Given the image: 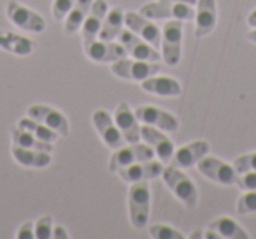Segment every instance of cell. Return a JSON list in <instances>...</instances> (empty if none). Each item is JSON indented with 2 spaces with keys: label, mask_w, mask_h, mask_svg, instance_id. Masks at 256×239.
I'll return each mask as SVG.
<instances>
[{
  "label": "cell",
  "mask_w": 256,
  "mask_h": 239,
  "mask_svg": "<svg viewBox=\"0 0 256 239\" xmlns=\"http://www.w3.org/2000/svg\"><path fill=\"white\" fill-rule=\"evenodd\" d=\"M151 190L148 181L130 183L128 188V216L137 230H144L150 221Z\"/></svg>",
  "instance_id": "obj_1"
},
{
  "label": "cell",
  "mask_w": 256,
  "mask_h": 239,
  "mask_svg": "<svg viewBox=\"0 0 256 239\" xmlns=\"http://www.w3.org/2000/svg\"><path fill=\"white\" fill-rule=\"evenodd\" d=\"M162 178H164L165 185L170 188V192L188 209H193L198 204V188L195 186V183H193V179L190 176H186L182 171H179V167H176V165L164 167Z\"/></svg>",
  "instance_id": "obj_2"
},
{
  "label": "cell",
  "mask_w": 256,
  "mask_h": 239,
  "mask_svg": "<svg viewBox=\"0 0 256 239\" xmlns=\"http://www.w3.org/2000/svg\"><path fill=\"white\" fill-rule=\"evenodd\" d=\"M139 13L150 20H181V22H190V20L195 18L193 6L168 2V0L148 2V4H144L140 8Z\"/></svg>",
  "instance_id": "obj_3"
},
{
  "label": "cell",
  "mask_w": 256,
  "mask_h": 239,
  "mask_svg": "<svg viewBox=\"0 0 256 239\" xmlns=\"http://www.w3.org/2000/svg\"><path fill=\"white\" fill-rule=\"evenodd\" d=\"M160 71L158 62H144V60H136V58H121L118 62H112L110 65V72L114 76L126 81H144V79L151 78Z\"/></svg>",
  "instance_id": "obj_4"
},
{
  "label": "cell",
  "mask_w": 256,
  "mask_h": 239,
  "mask_svg": "<svg viewBox=\"0 0 256 239\" xmlns=\"http://www.w3.org/2000/svg\"><path fill=\"white\" fill-rule=\"evenodd\" d=\"M182 23L181 20L167 22L162 30V58L168 65L176 67L182 55Z\"/></svg>",
  "instance_id": "obj_5"
},
{
  "label": "cell",
  "mask_w": 256,
  "mask_h": 239,
  "mask_svg": "<svg viewBox=\"0 0 256 239\" xmlns=\"http://www.w3.org/2000/svg\"><path fill=\"white\" fill-rule=\"evenodd\" d=\"M154 157V150L150 144L132 143L130 146H121L118 150L112 151L109 158V171L118 172L121 167H126L130 164H136V162H144L151 160Z\"/></svg>",
  "instance_id": "obj_6"
},
{
  "label": "cell",
  "mask_w": 256,
  "mask_h": 239,
  "mask_svg": "<svg viewBox=\"0 0 256 239\" xmlns=\"http://www.w3.org/2000/svg\"><path fill=\"white\" fill-rule=\"evenodd\" d=\"M198 171L206 176L207 179L210 181L218 183V185H235L237 183V178H238V172L235 171L234 165L226 164L223 162L221 158H216V157H204L198 160Z\"/></svg>",
  "instance_id": "obj_7"
},
{
  "label": "cell",
  "mask_w": 256,
  "mask_h": 239,
  "mask_svg": "<svg viewBox=\"0 0 256 239\" xmlns=\"http://www.w3.org/2000/svg\"><path fill=\"white\" fill-rule=\"evenodd\" d=\"M8 18L11 20L12 25L25 30V32L40 34L46 30V22H44L42 16L37 15L32 9L25 8L16 0H9L8 2Z\"/></svg>",
  "instance_id": "obj_8"
},
{
  "label": "cell",
  "mask_w": 256,
  "mask_h": 239,
  "mask_svg": "<svg viewBox=\"0 0 256 239\" xmlns=\"http://www.w3.org/2000/svg\"><path fill=\"white\" fill-rule=\"evenodd\" d=\"M118 43L124 48V51H126V55L130 58L144 62L160 60V53L156 51V48H153L148 41H144L142 37L134 34L132 30H121L120 36H118Z\"/></svg>",
  "instance_id": "obj_9"
},
{
  "label": "cell",
  "mask_w": 256,
  "mask_h": 239,
  "mask_svg": "<svg viewBox=\"0 0 256 239\" xmlns=\"http://www.w3.org/2000/svg\"><path fill=\"white\" fill-rule=\"evenodd\" d=\"M92 122L95 130L98 132L100 139L104 141L107 148L110 150H118V148L124 146V139L121 136V132L118 130L116 122H114V118L107 113L106 109H96L92 116Z\"/></svg>",
  "instance_id": "obj_10"
},
{
  "label": "cell",
  "mask_w": 256,
  "mask_h": 239,
  "mask_svg": "<svg viewBox=\"0 0 256 239\" xmlns=\"http://www.w3.org/2000/svg\"><path fill=\"white\" fill-rule=\"evenodd\" d=\"M136 116L144 125L156 127L164 132H178L179 122L172 113L165 109H160L156 106H139L136 109Z\"/></svg>",
  "instance_id": "obj_11"
},
{
  "label": "cell",
  "mask_w": 256,
  "mask_h": 239,
  "mask_svg": "<svg viewBox=\"0 0 256 239\" xmlns=\"http://www.w3.org/2000/svg\"><path fill=\"white\" fill-rule=\"evenodd\" d=\"M124 25L128 30H132L134 34H137L139 37H142L144 41L151 44L153 48H160L162 44V30L156 27V23L153 20L146 18L140 13H124Z\"/></svg>",
  "instance_id": "obj_12"
},
{
  "label": "cell",
  "mask_w": 256,
  "mask_h": 239,
  "mask_svg": "<svg viewBox=\"0 0 256 239\" xmlns=\"http://www.w3.org/2000/svg\"><path fill=\"white\" fill-rule=\"evenodd\" d=\"M140 139L153 148L154 155H156L162 162H165V164L172 162L176 146L170 141V137H168L164 130L156 129V127H151V125H144L142 123V125H140Z\"/></svg>",
  "instance_id": "obj_13"
},
{
  "label": "cell",
  "mask_w": 256,
  "mask_h": 239,
  "mask_svg": "<svg viewBox=\"0 0 256 239\" xmlns=\"http://www.w3.org/2000/svg\"><path fill=\"white\" fill-rule=\"evenodd\" d=\"M114 122H116L118 130L123 136L124 143L132 144L140 141V122L136 116V111L130 109L126 102H120L114 111Z\"/></svg>",
  "instance_id": "obj_14"
},
{
  "label": "cell",
  "mask_w": 256,
  "mask_h": 239,
  "mask_svg": "<svg viewBox=\"0 0 256 239\" xmlns=\"http://www.w3.org/2000/svg\"><path fill=\"white\" fill-rule=\"evenodd\" d=\"M28 116L37 120V122L44 123L46 127H50L51 130L60 134V137L68 136V120L64 113H60L58 109L50 106H44V104H36V106L28 107Z\"/></svg>",
  "instance_id": "obj_15"
},
{
  "label": "cell",
  "mask_w": 256,
  "mask_h": 239,
  "mask_svg": "<svg viewBox=\"0 0 256 239\" xmlns=\"http://www.w3.org/2000/svg\"><path fill=\"white\" fill-rule=\"evenodd\" d=\"M164 172V162L156 160H144V162H136V164H130L126 167H121L118 171L120 178L126 183H137V181H150L158 176H162Z\"/></svg>",
  "instance_id": "obj_16"
},
{
  "label": "cell",
  "mask_w": 256,
  "mask_h": 239,
  "mask_svg": "<svg viewBox=\"0 0 256 239\" xmlns=\"http://www.w3.org/2000/svg\"><path fill=\"white\" fill-rule=\"evenodd\" d=\"M107 11H109V6H107L106 0H93L92 9L86 15V20L81 25V36H82V48L90 46L95 39H98L100 27L104 23Z\"/></svg>",
  "instance_id": "obj_17"
},
{
  "label": "cell",
  "mask_w": 256,
  "mask_h": 239,
  "mask_svg": "<svg viewBox=\"0 0 256 239\" xmlns=\"http://www.w3.org/2000/svg\"><path fill=\"white\" fill-rule=\"evenodd\" d=\"M84 55L90 60L98 62V64H112V62H118L121 58L128 57L124 48L120 43L102 39H95L90 46H86Z\"/></svg>",
  "instance_id": "obj_18"
},
{
  "label": "cell",
  "mask_w": 256,
  "mask_h": 239,
  "mask_svg": "<svg viewBox=\"0 0 256 239\" xmlns=\"http://www.w3.org/2000/svg\"><path fill=\"white\" fill-rule=\"evenodd\" d=\"M207 239H249V234L234 220V218L221 216L209 223L207 232L204 234Z\"/></svg>",
  "instance_id": "obj_19"
},
{
  "label": "cell",
  "mask_w": 256,
  "mask_h": 239,
  "mask_svg": "<svg viewBox=\"0 0 256 239\" xmlns=\"http://www.w3.org/2000/svg\"><path fill=\"white\" fill-rule=\"evenodd\" d=\"M209 143L204 139L193 141V143L186 144V146H181L179 150L174 151V157H172V165L179 169H188L193 167V165L198 164L200 158H204L207 153H209Z\"/></svg>",
  "instance_id": "obj_20"
},
{
  "label": "cell",
  "mask_w": 256,
  "mask_h": 239,
  "mask_svg": "<svg viewBox=\"0 0 256 239\" xmlns=\"http://www.w3.org/2000/svg\"><path fill=\"white\" fill-rule=\"evenodd\" d=\"M196 13H195V36L206 37L216 29L218 23V9L216 0H196Z\"/></svg>",
  "instance_id": "obj_21"
},
{
  "label": "cell",
  "mask_w": 256,
  "mask_h": 239,
  "mask_svg": "<svg viewBox=\"0 0 256 239\" xmlns=\"http://www.w3.org/2000/svg\"><path fill=\"white\" fill-rule=\"evenodd\" d=\"M142 90H146L148 93H153L158 97H179L181 95V85L178 79L168 78V76H151V78L140 81Z\"/></svg>",
  "instance_id": "obj_22"
},
{
  "label": "cell",
  "mask_w": 256,
  "mask_h": 239,
  "mask_svg": "<svg viewBox=\"0 0 256 239\" xmlns=\"http://www.w3.org/2000/svg\"><path fill=\"white\" fill-rule=\"evenodd\" d=\"M11 155L20 165L23 167H32V169H42L51 164V155L50 151L42 150H30V148H22L12 144Z\"/></svg>",
  "instance_id": "obj_23"
},
{
  "label": "cell",
  "mask_w": 256,
  "mask_h": 239,
  "mask_svg": "<svg viewBox=\"0 0 256 239\" xmlns=\"http://www.w3.org/2000/svg\"><path fill=\"white\" fill-rule=\"evenodd\" d=\"M0 48L8 53H12L16 57H26L32 55L36 50V43L30 41L28 37L20 36L14 32H2L0 30Z\"/></svg>",
  "instance_id": "obj_24"
},
{
  "label": "cell",
  "mask_w": 256,
  "mask_h": 239,
  "mask_svg": "<svg viewBox=\"0 0 256 239\" xmlns=\"http://www.w3.org/2000/svg\"><path fill=\"white\" fill-rule=\"evenodd\" d=\"M124 25V11L121 8H112L107 11L104 23L100 27L98 32V39L102 41H114L118 39L120 32L123 30Z\"/></svg>",
  "instance_id": "obj_25"
},
{
  "label": "cell",
  "mask_w": 256,
  "mask_h": 239,
  "mask_svg": "<svg viewBox=\"0 0 256 239\" xmlns=\"http://www.w3.org/2000/svg\"><path fill=\"white\" fill-rule=\"evenodd\" d=\"M92 4L93 0H76V4L72 6L68 15L65 16V32L74 34L81 29L82 22L86 20V15L92 9Z\"/></svg>",
  "instance_id": "obj_26"
},
{
  "label": "cell",
  "mask_w": 256,
  "mask_h": 239,
  "mask_svg": "<svg viewBox=\"0 0 256 239\" xmlns=\"http://www.w3.org/2000/svg\"><path fill=\"white\" fill-rule=\"evenodd\" d=\"M11 139L12 144L16 146H22V148H30V150H42V151H50L53 150V143H46V141L39 139L36 137L34 134L26 132L23 129H11Z\"/></svg>",
  "instance_id": "obj_27"
},
{
  "label": "cell",
  "mask_w": 256,
  "mask_h": 239,
  "mask_svg": "<svg viewBox=\"0 0 256 239\" xmlns=\"http://www.w3.org/2000/svg\"><path fill=\"white\" fill-rule=\"evenodd\" d=\"M18 127L23 130H26V132L34 134L36 137H39V139L46 141V143H54V141H58V137H60V134L54 132V130H51L50 127H46L44 123L37 122V120H34V118L26 116V118H22L18 122Z\"/></svg>",
  "instance_id": "obj_28"
},
{
  "label": "cell",
  "mask_w": 256,
  "mask_h": 239,
  "mask_svg": "<svg viewBox=\"0 0 256 239\" xmlns=\"http://www.w3.org/2000/svg\"><path fill=\"white\" fill-rule=\"evenodd\" d=\"M150 235L154 239H182V234L178 228L165 223H154L150 227Z\"/></svg>",
  "instance_id": "obj_29"
},
{
  "label": "cell",
  "mask_w": 256,
  "mask_h": 239,
  "mask_svg": "<svg viewBox=\"0 0 256 239\" xmlns=\"http://www.w3.org/2000/svg\"><path fill=\"white\" fill-rule=\"evenodd\" d=\"M237 213L238 214L256 213V190H246L244 195L238 197V200H237Z\"/></svg>",
  "instance_id": "obj_30"
},
{
  "label": "cell",
  "mask_w": 256,
  "mask_h": 239,
  "mask_svg": "<svg viewBox=\"0 0 256 239\" xmlns=\"http://www.w3.org/2000/svg\"><path fill=\"white\" fill-rule=\"evenodd\" d=\"M234 167L238 174H244V172H251L256 171V151L248 155H242V157H237L234 160Z\"/></svg>",
  "instance_id": "obj_31"
},
{
  "label": "cell",
  "mask_w": 256,
  "mask_h": 239,
  "mask_svg": "<svg viewBox=\"0 0 256 239\" xmlns=\"http://www.w3.org/2000/svg\"><path fill=\"white\" fill-rule=\"evenodd\" d=\"M36 237L37 239H50L53 234V216L51 214H44L36 221Z\"/></svg>",
  "instance_id": "obj_32"
},
{
  "label": "cell",
  "mask_w": 256,
  "mask_h": 239,
  "mask_svg": "<svg viewBox=\"0 0 256 239\" xmlns=\"http://www.w3.org/2000/svg\"><path fill=\"white\" fill-rule=\"evenodd\" d=\"M76 0H53V18L54 20H65Z\"/></svg>",
  "instance_id": "obj_33"
},
{
  "label": "cell",
  "mask_w": 256,
  "mask_h": 239,
  "mask_svg": "<svg viewBox=\"0 0 256 239\" xmlns=\"http://www.w3.org/2000/svg\"><path fill=\"white\" fill-rule=\"evenodd\" d=\"M235 185L238 188L246 190H256V171H251V172H244V174H238L237 178V183Z\"/></svg>",
  "instance_id": "obj_34"
},
{
  "label": "cell",
  "mask_w": 256,
  "mask_h": 239,
  "mask_svg": "<svg viewBox=\"0 0 256 239\" xmlns=\"http://www.w3.org/2000/svg\"><path fill=\"white\" fill-rule=\"evenodd\" d=\"M14 237H18V239H34L36 237V225H34V221H25V223L18 228Z\"/></svg>",
  "instance_id": "obj_35"
},
{
  "label": "cell",
  "mask_w": 256,
  "mask_h": 239,
  "mask_svg": "<svg viewBox=\"0 0 256 239\" xmlns=\"http://www.w3.org/2000/svg\"><path fill=\"white\" fill-rule=\"evenodd\" d=\"M51 237H54V239H67L68 237V232H65V228L62 227V225H56V227H53V234H51Z\"/></svg>",
  "instance_id": "obj_36"
},
{
  "label": "cell",
  "mask_w": 256,
  "mask_h": 239,
  "mask_svg": "<svg viewBox=\"0 0 256 239\" xmlns=\"http://www.w3.org/2000/svg\"><path fill=\"white\" fill-rule=\"evenodd\" d=\"M248 25L251 27V29H254V27H256V9H254V11L249 13V16H248Z\"/></svg>",
  "instance_id": "obj_37"
},
{
  "label": "cell",
  "mask_w": 256,
  "mask_h": 239,
  "mask_svg": "<svg viewBox=\"0 0 256 239\" xmlns=\"http://www.w3.org/2000/svg\"><path fill=\"white\" fill-rule=\"evenodd\" d=\"M246 37H248L249 43H254L256 44V27H254V29H251V32H249Z\"/></svg>",
  "instance_id": "obj_38"
},
{
  "label": "cell",
  "mask_w": 256,
  "mask_h": 239,
  "mask_svg": "<svg viewBox=\"0 0 256 239\" xmlns=\"http://www.w3.org/2000/svg\"><path fill=\"white\" fill-rule=\"evenodd\" d=\"M168 2H178V4H188V6H196V0H168Z\"/></svg>",
  "instance_id": "obj_39"
}]
</instances>
